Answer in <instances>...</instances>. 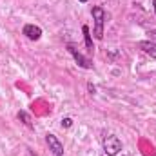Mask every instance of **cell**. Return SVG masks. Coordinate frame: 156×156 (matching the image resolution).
<instances>
[{"label": "cell", "instance_id": "cell-1", "mask_svg": "<svg viewBox=\"0 0 156 156\" xmlns=\"http://www.w3.org/2000/svg\"><path fill=\"white\" fill-rule=\"evenodd\" d=\"M91 13H93V18H94V31H93V35H94V38H96V40H102V38H104L105 11H104V7H100V5H94Z\"/></svg>", "mask_w": 156, "mask_h": 156}, {"label": "cell", "instance_id": "cell-2", "mask_svg": "<svg viewBox=\"0 0 156 156\" xmlns=\"http://www.w3.org/2000/svg\"><path fill=\"white\" fill-rule=\"evenodd\" d=\"M120 151H122V142H120V138L115 136V134L105 136V140H104V153L107 156H116Z\"/></svg>", "mask_w": 156, "mask_h": 156}, {"label": "cell", "instance_id": "cell-3", "mask_svg": "<svg viewBox=\"0 0 156 156\" xmlns=\"http://www.w3.org/2000/svg\"><path fill=\"white\" fill-rule=\"evenodd\" d=\"M67 51L73 55V58L76 60V64L80 66V67H82V69H91V67H93L91 60H89V58H85V56H83V55L78 51V49L75 47V45H73V44H67Z\"/></svg>", "mask_w": 156, "mask_h": 156}, {"label": "cell", "instance_id": "cell-4", "mask_svg": "<svg viewBox=\"0 0 156 156\" xmlns=\"http://www.w3.org/2000/svg\"><path fill=\"white\" fill-rule=\"evenodd\" d=\"M45 144L49 145V151L55 156H64V145H62V142L55 134H51V133L45 134Z\"/></svg>", "mask_w": 156, "mask_h": 156}, {"label": "cell", "instance_id": "cell-5", "mask_svg": "<svg viewBox=\"0 0 156 156\" xmlns=\"http://www.w3.org/2000/svg\"><path fill=\"white\" fill-rule=\"evenodd\" d=\"M24 35L29 40H38L42 37V29L38 26H35V24H26L24 26Z\"/></svg>", "mask_w": 156, "mask_h": 156}, {"label": "cell", "instance_id": "cell-6", "mask_svg": "<svg viewBox=\"0 0 156 156\" xmlns=\"http://www.w3.org/2000/svg\"><path fill=\"white\" fill-rule=\"evenodd\" d=\"M138 47H140L145 55H149L151 58H156V45L154 44H151L149 40H142V42H138Z\"/></svg>", "mask_w": 156, "mask_h": 156}, {"label": "cell", "instance_id": "cell-7", "mask_svg": "<svg viewBox=\"0 0 156 156\" xmlns=\"http://www.w3.org/2000/svg\"><path fill=\"white\" fill-rule=\"evenodd\" d=\"M82 33H83V40H85V47H87V51L93 53V38H91L89 27H87V26H82Z\"/></svg>", "mask_w": 156, "mask_h": 156}, {"label": "cell", "instance_id": "cell-8", "mask_svg": "<svg viewBox=\"0 0 156 156\" xmlns=\"http://www.w3.org/2000/svg\"><path fill=\"white\" fill-rule=\"evenodd\" d=\"M16 116H18V120H20V122H22L26 127H29V129H35V125H33V120H31V116H29L26 111H20Z\"/></svg>", "mask_w": 156, "mask_h": 156}, {"label": "cell", "instance_id": "cell-9", "mask_svg": "<svg viewBox=\"0 0 156 156\" xmlns=\"http://www.w3.org/2000/svg\"><path fill=\"white\" fill-rule=\"evenodd\" d=\"M73 125V120L71 118H64L62 120V127H71Z\"/></svg>", "mask_w": 156, "mask_h": 156}, {"label": "cell", "instance_id": "cell-10", "mask_svg": "<svg viewBox=\"0 0 156 156\" xmlns=\"http://www.w3.org/2000/svg\"><path fill=\"white\" fill-rule=\"evenodd\" d=\"M87 89H89V93H91V94H94V93H96V87H94V85H93L91 82L87 83Z\"/></svg>", "mask_w": 156, "mask_h": 156}, {"label": "cell", "instance_id": "cell-11", "mask_svg": "<svg viewBox=\"0 0 156 156\" xmlns=\"http://www.w3.org/2000/svg\"><path fill=\"white\" fill-rule=\"evenodd\" d=\"M149 35H151V38L156 40V29H153V31H149Z\"/></svg>", "mask_w": 156, "mask_h": 156}, {"label": "cell", "instance_id": "cell-12", "mask_svg": "<svg viewBox=\"0 0 156 156\" xmlns=\"http://www.w3.org/2000/svg\"><path fill=\"white\" fill-rule=\"evenodd\" d=\"M153 5H154V11H156V0H154V2H153Z\"/></svg>", "mask_w": 156, "mask_h": 156}, {"label": "cell", "instance_id": "cell-13", "mask_svg": "<svg viewBox=\"0 0 156 156\" xmlns=\"http://www.w3.org/2000/svg\"><path fill=\"white\" fill-rule=\"evenodd\" d=\"M80 2H87V0H80Z\"/></svg>", "mask_w": 156, "mask_h": 156}]
</instances>
